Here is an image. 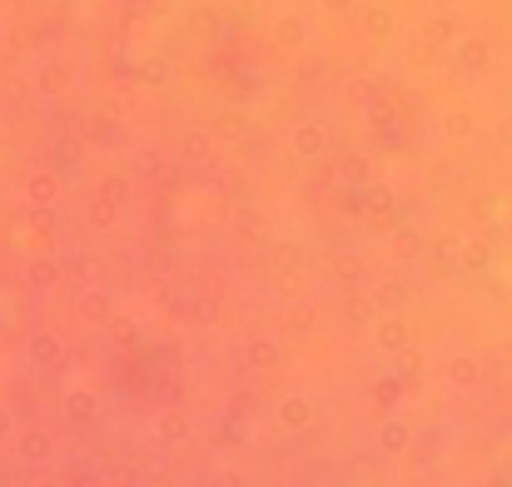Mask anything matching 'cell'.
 Returning <instances> with one entry per match:
<instances>
[{
  "mask_svg": "<svg viewBox=\"0 0 512 487\" xmlns=\"http://www.w3.org/2000/svg\"><path fill=\"white\" fill-rule=\"evenodd\" d=\"M398 378H403V383H418V378H423V358H418L413 348L398 353Z\"/></svg>",
  "mask_w": 512,
  "mask_h": 487,
  "instance_id": "obj_32",
  "label": "cell"
},
{
  "mask_svg": "<svg viewBox=\"0 0 512 487\" xmlns=\"http://www.w3.org/2000/svg\"><path fill=\"white\" fill-rule=\"evenodd\" d=\"M204 487H249V478H244L234 463H214V468L204 473Z\"/></svg>",
  "mask_w": 512,
  "mask_h": 487,
  "instance_id": "obj_25",
  "label": "cell"
},
{
  "mask_svg": "<svg viewBox=\"0 0 512 487\" xmlns=\"http://www.w3.org/2000/svg\"><path fill=\"white\" fill-rule=\"evenodd\" d=\"M75 274H80V284H105V254H80Z\"/></svg>",
  "mask_w": 512,
  "mask_h": 487,
  "instance_id": "obj_27",
  "label": "cell"
},
{
  "mask_svg": "<svg viewBox=\"0 0 512 487\" xmlns=\"http://www.w3.org/2000/svg\"><path fill=\"white\" fill-rule=\"evenodd\" d=\"M165 169H170V155H165L160 145H135L130 160H125V179H130V184H160Z\"/></svg>",
  "mask_w": 512,
  "mask_h": 487,
  "instance_id": "obj_8",
  "label": "cell"
},
{
  "mask_svg": "<svg viewBox=\"0 0 512 487\" xmlns=\"http://www.w3.org/2000/svg\"><path fill=\"white\" fill-rule=\"evenodd\" d=\"M269 487H284V483H269Z\"/></svg>",
  "mask_w": 512,
  "mask_h": 487,
  "instance_id": "obj_45",
  "label": "cell"
},
{
  "mask_svg": "<svg viewBox=\"0 0 512 487\" xmlns=\"http://www.w3.org/2000/svg\"><path fill=\"white\" fill-rule=\"evenodd\" d=\"M368 338H373V348L383 358H398V353L413 348V324H408V314H378V324L368 328Z\"/></svg>",
  "mask_w": 512,
  "mask_h": 487,
  "instance_id": "obj_1",
  "label": "cell"
},
{
  "mask_svg": "<svg viewBox=\"0 0 512 487\" xmlns=\"http://www.w3.org/2000/svg\"><path fill=\"white\" fill-rule=\"evenodd\" d=\"M60 418H65V423H75V428L95 423V418H100V398H95V388H90V383L65 388V398H60Z\"/></svg>",
  "mask_w": 512,
  "mask_h": 487,
  "instance_id": "obj_13",
  "label": "cell"
},
{
  "mask_svg": "<svg viewBox=\"0 0 512 487\" xmlns=\"http://www.w3.org/2000/svg\"><path fill=\"white\" fill-rule=\"evenodd\" d=\"M339 100L343 105H353V110H363V105H373V100H378V85H373L368 75H348V80H343V90H339Z\"/></svg>",
  "mask_w": 512,
  "mask_h": 487,
  "instance_id": "obj_21",
  "label": "cell"
},
{
  "mask_svg": "<svg viewBox=\"0 0 512 487\" xmlns=\"http://www.w3.org/2000/svg\"><path fill=\"white\" fill-rule=\"evenodd\" d=\"M329 284L348 294V289H368V259L363 254H353V249H343L329 259Z\"/></svg>",
  "mask_w": 512,
  "mask_h": 487,
  "instance_id": "obj_12",
  "label": "cell"
},
{
  "mask_svg": "<svg viewBox=\"0 0 512 487\" xmlns=\"http://www.w3.org/2000/svg\"><path fill=\"white\" fill-rule=\"evenodd\" d=\"M339 174L348 179V184H368V164H363V160H343Z\"/></svg>",
  "mask_w": 512,
  "mask_h": 487,
  "instance_id": "obj_37",
  "label": "cell"
},
{
  "mask_svg": "<svg viewBox=\"0 0 512 487\" xmlns=\"http://www.w3.org/2000/svg\"><path fill=\"white\" fill-rule=\"evenodd\" d=\"M120 219H125V204H120V194H110V189H100V194L85 204V229H90V234H115Z\"/></svg>",
  "mask_w": 512,
  "mask_h": 487,
  "instance_id": "obj_11",
  "label": "cell"
},
{
  "mask_svg": "<svg viewBox=\"0 0 512 487\" xmlns=\"http://www.w3.org/2000/svg\"><path fill=\"white\" fill-rule=\"evenodd\" d=\"M368 289H373V299H378L383 314H408V304H413V284L403 274H388V279H378Z\"/></svg>",
  "mask_w": 512,
  "mask_h": 487,
  "instance_id": "obj_19",
  "label": "cell"
},
{
  "mask_svg": "<svg viewBox=\"0 0 512 487\" xmlns=\"http://www.w3.org/2000/svg\"><path fill=\"white\" fill-rule=\"evenodd\" d=\"M110 319H115V294L105 284H80V294H75V324L105 328Z\"/></svg>",
  "mask_w": 512,
  "mask_h": 487,
  "instance_id": "obj_2",
  "label": "cell"
},
{
  "mask_svg": "<svg viewBox=\"0 0 512 487\" xmlns=\"http://www.w3.org/2000/svg\"><path fill=\"white\" fill-rule=\"evenodd\" d=\"M363 25H368V35H373V40H388V35H393V15H388V10H368V20H363Z\"/></svg>",
  "mask_w": 512,
  "mask_h": 487,
  "instance_id": "obj_30",
  "label": "cell"
},
{
  "mask_svg": "<svg viewBox=\"0 0 512 487\" xmlns=\"http://www.w3.org/2000/svg\"><path fill=\"white\" fill-rule=\"evenodd\" d=\"M363 214H368V224L388 229L393 214H398V194H393L383 179H368V184H363Z\"/></svg>",
  "mask_w": 512,
  "mask_h": 487,
  "instance_id": "obj_14",
  "label": "cell"
},
{
  "mask_svg": "<svg viewBox=\"0 0 512 487\" xmlns=\"http://www.w3.org/2000/svg\"><path fill=\"white\" fill-rule=\"evenodd\" d=\"M478 378H483V368H478L473 353H453V358H448V383H453V388H473Z\"/></svg>",
  "mask_w": 512,
  "mask_h": 487,
  "instance_id": "obj_23",
  "label": "cell"
},
{
  "mask_svg": "<svg viewBox=\"0 0 512 487\" xmlns=\"http://www.w3.org/2000/svg\"><path fill=\"white\" fill-rule=\"evenodd\" d=\"M289 155H294V160H304V164L329 160V130H324V125H314V120L294 125V130H289Z\"/></svg>",
  "mask_w": 512,
  "mask_h": 487,
  "instance_id": "obj_9",
  "label": "cell"
},
{
  "mask_svg": "<svg viewBox=\"0 0 512 487\" xmlns=\"http://www.w3.org/2000/svg\"><path fill=\"white\" fill-rule=\"evenodd\" d=\"M234 224H239V234H254V239H259V234H264V209H239Z\"/></svg>",
  "mask_w": 512,
  "mask_h": 487,
  "instance_id": "obj_31",
  "label": "cell"
},
{
  "mask_svg": "<svg viewBox=\"0 0 512 487\" xmlns=\"http://www.w3.org/2000/svg\"><path fill=\"white\" fill-rule=\"evenodd\" d=\"M60 199H65V174H60V169H30V174H25V204H30V209L45 214V209H55Z\"/></svg>",
  "mask_w": 512,
  "mask_h": 487,
  "instance_id": "obj_5",
  "label": "cell"
},
{
  "mask_svg": "<svg viewBox=\"0 0 512 487\" xmlns=\"http://www.w3.org/2000/svg\"><path fill=\"white\" fill-rule=\"evenodd\" d=\"M463 60L468 65H483V45H463Z\"/></svg>",
  "mask_w": 512,
  "mask_h": 487,
  "instance_id": "obj_42",
  "label": "cell"
},
{
  "mask_svg": "<svg viewBox=\"0 0 512 487\" xmlns=\"http://www.w3.org/2000/svg\"><path fill=\"white\" fill-rule=\"evenodd\" d=\"M498 140H503V145H512V120H498Z\"/></svg>",
  "mask_w": 512,
  "mask_h": 487,
  "instance_id": "obj_43",
  "label": "cell"
},
{
  "mask_svg": "<svg viewBox=\"0 0 512 487\" xmlns=\"http://www.w3.org/2000/svg\"><path fill=\"white\" fill-rule=\"evenodd\" d=\"M373 443H378L383 458H403V453L413 448V423H408V418H378Z\"/></svg>",
  "mask_w": 512,
  "mask_h": 487,
  "instance_id": "obj_17",
  "label": "cell"
},
{
  "mask_svg": "<svg viewBox=\"0 0 512 487\" xmlns=\"http://www.w3.org/2000/svg\"><path fill=\"white\" fill-rule=\"evenodd\" d=\"M458 259H463V264H468V269H483V264H488V244H483V239H468V244H463V254H458Z\"/></svg>",
  "mask_w": 512,
  "mask_h": 487,
  "instance_id": "obj_33",
  "label": "cell"
},
{
  "mask_svg": "<svg viewBox=\"0 0 512 487\" xmlns=\"http://www.w3.org/2000/svg\"><path fill=\"white\" fill-rule=\"evenodd\" d=\"M443 135H448L453 145H468V140L478 135V120H473V110H448V115H443Z\"/></svg>",
  "mask_w": 512,
  "mask_h": 487,
  "instance_id": "obj_22",
  "label": "cell"
},
{
  "mask_svg": "<svg viewBox=\"0 0 512 487\" xmlns=\"http://www.w3.org/2000/svg\"><path fill=\"white\" fill-rule=\"evenodd\" d=\"M55 433L50 428H40V423H25L20 433H15V458L25 463V468H50V458H55Z\"/></svg>",
  "mask_w": 512,
  "mask_h": 487,
  "instance_id": "obj_4",
  "label": "cell"
},
{
  "mask_svg": "<svg viewBox=\"0 0 512 487\" xmlns=\"http://www.w3.org/2000/svg\"><path fill=\"white\" fill-rule=\"evenodd\" d=\"M458 254H463L458 239H433V249H428V259H438V264H448V259H458Z\"/></svg>",
  "mask_w": 512,
  "mask_h": 487,
  "instance_id": "obj_34",
  "label": "cell"
},
{
  "mask_svg": "<svg viewBox=\"0 0 512 487\" xmlns=\"http://www.w3.org/2000/svg\"><path fill=\"white\" fill-rule=\"evenodd\" d=\"M25 358H30L35 373H55V368L65 363V338H60L55 328H35V333L25 338Z\"/></svg>",
  "mask_w": 512,
  "mask_h": 487,
  "instance_id": "obj_6",
  "label": "cell"
},
{
  "mask_svg": "<svg viewBox=\"0 0 512 487\" xmlns=\"http://www.w3.org/2000/svg\"><path fill=\"white\" fill-rule=\"evenodd\" d=\"M70 487H105V478H90V473H75V478H70Z\"/></svg>",
  "mask_w": 512,
  "mask_h": 487,
  "instance_id": "obj_41",
  "label": "cell"
},
{
  "mask_svg": "<svg viewBox=\"0 0 512 487\" xmlns=\"http://www.w3.org/2000/svg\"><path fill=\"white\" fill-rule=\"evenodd\" d=\"M90 135H95V145H120V140H125V130H120V120H110V115H95V125H90Z\"/></svg>",
  "mask_w": 512,
  "mask_h": 487,
  "instance_id": "obj_26",
  "label": "cell"
},
{
  "mask_svg": "<svg viewBox=\"0 0 512 487\" xmlns=\"http://www.w3.org/2000/svg\"><path fill=\"white\" fill-rule=\"evenodd\" d=\"M189 314H194V324L204 328H214L219 324V319H224V304H219V299H214V294H199V299H194V304H189Z\"/></svg>",
  "mask_w": 512,
  "mask_h": 487,
  "instance_id": "obj_24",
  "label": "cell"
},
{
  "mask_svg": "<svg viewBox=\"0 0 512 487\" xmlns=\"http://www.w3.org/2000/svg\"><path fill=\"white\" fill-rule=\"evenodd\" d=\"M284 324H289V338H314L319 328H324V309L314 304V299H289L284 304Z\"/></svg>",
  "mask_w": 512,
  "mask_h": 487,
  "instance_id": "obj_16",
  "label": "cell"
},
{
  "mask_svg": "<svg viewBox=\"0 0 512 487\" xmlns=\"http://www.w3.org/2000/svg\"><path fill=\"white\" fill-rule=\"evenodd\" d=\"M254 413H259V398H254L249 388H239V393L229 398V418H234V423H249Z\"/></svg>",
  "mask_w": 512,
  "mask_h": 487,
  "instance_id": "obj_28",
  "label": "cell"
},
{
  "mask_svg": "<svg viewBox=\"0 0 512 487\" xmlns=\"http://www.w3.org/2000/svg\"><path fill=\"white\" fill-rule=\"evenodd\" d=\"M314 418H319V408H314V398H309V393H284V398L274 403V423H279V433H289V438L309 433V428H314Z\"/></svg>",
  "mask_w": 512,
  "mask_h": 487,
  "instance_id": "obj_3",
  "label": "cell"
},
{
  "mask_svg": "<svg viewBox=\"0 0 512 487\" xmlns=\"http://www.w3.org/2000/svg\"><path fill=\"white\" fill-rule=\"evenodd\" d=\"M15 433H20V423H15V413L0 403V443H5V438H15Z\"/></svg>",
  "mask_w": 512,
  "mask_h": 487,
  "instance_id": "obj_39",
  "label": "cell"
},
{
  "mask_svg": "<svg viewBox=\"0 0 512 487\" xmlns=\"http://www.w3.org/2000/svg\"><path fill=\"white\" fill-rule=\"evenodd\" d=\"M155 443H160V448H170V453L194 443V418H189L179 403H170V408L155 418Z\"/></svg>",
  "mask_w": 512,
  "mask_h": 487,
  "instance_id": "obj_10",
  "label": "cell"
},
{
  "mask_svg": "<svg viewBox=\"0 0 512 487\" xmlns=\"http://www.w3.org/2000/svg\"><path fill=\"white\" fill-rule=\"evenodd\" d=\"M30 487H70V478H55V473H40Z\"/></svg>",
  "mask_w": 512,
  "mask_h": 487,
  "instance_id": "obj_40",
  "label": "cell"
},
{
  "mask_svg": "<svg viewBox=\"0 0 512 487\" xmlns=\"http://www.w3.org/2000/svg\"><path fill=\"white\" fill-rule=\"evenodd\" d=\"M244 368H249V373H279V368H284V338H274V333H249V338H244Z\"/></svg>",
  "mask_w": 512,
  "mask_h": 487,
  "instance_id": "obj_7",
  "label": "cell"
},
{
  "mask_svg": "<svg viewBox=\"0 0 512 487\" xmlns=\"http://www.w3.org/2000/svg\"><path fill=\"white\" fill-rule=\"evenodd\" d=\"M105 487H140V478H135V468H125V463H120V468H110V473H105Z\"/></svg>",
  "mask_w": 512,
  "mask_h": 487,
  "instance_id": "obj_35",
  "label": "cell"
},
{
  "mask_svg": "<svg viewBox=\"0 0 512 487\" xmlns=\"http://www.w3.org/2000/svg\"><path fill=\"white\" fill-rule=\"evenodd\" d=\"M339 314H343V324H348V328H373L383 309H378L373 289H348V294H343V309H339Z\"/></svg>",
  "mask_w": 512,
  "mask_h": 487,
  "instance_id": "obj_20",
  "label": "cell"
},
{
  "mask_svg": "<svg viewBox=\"0 0 512 487\" xmlns=\"http://www.w3.org/2000/svg\"><path fill=\"white\" fill-rule=\"evenodd\" d=\"M324 10H348V0H324Z\"/></svg>",
  "mask_w": 512,
  "mask_h": 487,
  "instance_id": "obj_44",
  "label": "cell"
},
{
  "mask_svg": "<svg viewBox=\"0 0 512 487\" xmlns=\"http://www.w3.org/2000/svg\"><path fill=\"white\" fill-rule=\"evenodd\" d=\"M184 140H189V145H184V155H189V160H204V155L214 150V145H209V135H184Z\"/></svg>",
  "mask_w": 512,
  "mask_h": 487,
  "instance_id": "obj_38",
  "label": "cell"
},
{
  "mask_svg": "<svg viewBox=\"0 0 512 487\" xmlns=\"http://www.w3.org/2000/svg\"><path fill=\"white\" fill-rule=\"evenodd\" d=\"M105 333H110L115 343H135V338H140V324H135L130 314H120V309H115V319L105 324Z\"/></svg>",
  "mask_w": 512,
  "mask_h": 487,
  "instance_id": "obj_29",
  "label": "cell"
},
{
  "mask_svg": "<svg viewBox=\"0 0 512 487\" xmlns=\"http://www.w3.org/2000/svg\"><path fill=\"white\" fill-rule=\"evenodd\" d=\"M274 35H279V45H304V25L299 20H284Z\"/></svg>",
  "mask_w": 512,
  "mask_h": 487,
  "instance_id": "obj_36",
  "label": "cell"
},
{
  "mask_svg": "<svg viewBox=\"0 0 512 487\" xmlns=\"http://www.w3.org/2000/svg\"><path fill=\"white\" fill-rule=\"evenodd\" d=\"M60 279H65L60 259H50V254H35V259H25V289H30L35 299L55 294V289H60Z\"/></svg>",
  "mask_w": 512,
  "mask_h": 487,
  "instance_id": "obj_15",
  "label": "cell"
},
{
  "mask_svg": "<svg viewBox=\"0 0 512 487\" xmlns=\"http://www.w3.org/2000/svg\"><path fill=\"white\" fill-rule=\"evenodd\" d=\"M428 249H433V244H428V234H423V229H413V224H403V229H393V234H388V254H393V259H403V264H423V259H428Z\"/></svg>",
  "mask_w": 512,
  "mask_h": 487,
  "instance_id": "obj_18",
  "label": "cell"
}]
</instances>
